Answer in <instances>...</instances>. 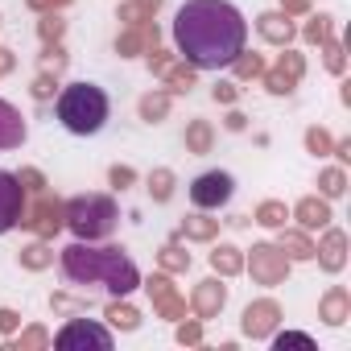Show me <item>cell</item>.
Masks as SVG:
<instances>
[{"label":"cell","instance_id":"obj_1","mask_svg":"<svg viewBox=\"0 0 351 351\" xmlns=\"http://www.w3.org/2000/svg\"><path fill=\"white\" fill-rule=\"evenodd\" d=\"M248 21L228 0H186L173 13V46L199 71L232 66L244 54Z\"/></svg>","mask_w":351,"mask_h":351},{"label":"cell","instance_id":"obj_2","mask_svg":"<svg viewBox=\"0 0 351 351\" xmlns=\"http://www.w3.org/2000/svg\"><path fill=\"white\" fill-rule=\"evenodd\" d=\"M62 273L75 281V285H95L104 281L116 298L132 293L141 285V273L136 265L120 252V248H87V244H71L62 252Z\"/></svg>","mask_w":351,"mask_h":351},{"label":"cell","instance_id":"obj_3","mask_svg":"<svg viewBox=\"0 0 351 351\" xmlns=\"http://www.w3.org/2000/svg\"><path fill=\"white\" fill-rule=\"evenodd\" d=\"M108 112H112L108 91L95 87V83H71L58 95V120L75 136H95L108 124Z\"/></svg>","mask_w":351,"mask_h":351},{"label":"cell","instance_id":"obj_4","mask_svg":"<svg viewBox=\"0 0 351 351\" xmlns=\"http://www.w3.org/2000/svg\"><path fill=\"white\" fill-rule=\"evenodd\" d=\"M66 223L79 240H104L116 232V207L104 195H79L66 207Z\"/></svg>","mask_w":351,"mask_h":351},{"label":"cell","instance_id":"obj_5","mask_svg":"<svg viewBox=\"0 0 351 351\" xmlns=\"http://www.w3.org/2000/svg\"><path fill=\"white\" fill-rule=\"evenodd\" d=\"M54 347L58 351H75V347H112V330L91 322V318H71L58 335H54Z\"/></svg>","mask_w":351,"mask_h":351},{"label":"cell","instance_id":"obj_6","mask_svg":"<svg viewBox=\"0 0 351 351\" xmlns=\"http://www.w3.org/2000/svg\"><path fill=\"white\" fill-rule=\"evenodd\" d=\"M232 191H236L232 173H223V169H207V173H199V178L191 182V203L203 207V211H215V207H223V203L232 199Z\"/></svg>","mask_w":351,"mask_h":351},{"label":"cell","instance_id":"obj_7","mask_svg":"<svg viewBox=\"0 0 351 351\" xmlns=\"http://www.w3.org/2000/svg\"><path fill=\"white\" fill-rule=\"evenodd\" d=\"M17 223H25V186L17 173L0 169V236L13 232Z\"/></svg>","mask_w":351,"mask_h":351},{"label":"cell","instance_id":"obj_8","mask_svg":"<svg viewBox=\"0 0 351 351\" xmlns=\"http://www.w3.org/2000/svg\"><path fill=\"white\" fill-rule=\"evenodd\" d=\"M273 326H277V306L273 302H256V306L244 310V335L265 339V335H273Z\"/></svg>","mask_w":351,"mask_h":351},{"label":"cell","instance_id":"obj_9","mask_svg":"<svg viewBox=\"0 0 351 351\" xmlns=\"http://www.w3.org/2000/svg\"><path fill=\"white\" fill-rule=\"evenodd\" d=\"M25 141V120L13 104L0 99V149H17Z\"/></svg>","mask_w":351,"mask_h":351},{"label":"cell","instance_id":"obj_10","mask_svg":"<svg viewBox=\"0 0 351 351\" xmlns=\"http://www.w3.org/2000/svg\"><path fill=\"white\" fill-rule=\"evenodd\" d=\"M223 298H228V289H223V285L203 281V289L195 293V306H199V314H203V318H211L215 310H223Z\"/></svg>","mask_w":351,"mask_h":351},{"label":"cell","instance_id":"obj_11","mask_svg":"<svg viewBox=\"0 0 351 351\" xmlns=\"http://www.w3.org/2000/svg\"><path fill=\"white\" fill-rule=\"evenodd\" d=\"M252 265H256V273H261V281H277L281 273H285V265L277 261V252L273 248H252Z\"/></svg>","mask_w":351,"mask_h":351},{"label":"cell","instance_id":"obj_12","mask_svg":"<svg viewBox=\"0 0 351 351\" xmlns=\"http://www.w3.org/2000/svg\"><path fill=\"white\" fill-rule=\"evenodd\" d=\"M108 318H112V326H120V330H136V326H141V314H136L132 306H120V302L108 306Z\"/></svg>","mask_w":351,"mask_h":351},{"label":"cell","instance_id":"obj_13","mask_svg":"<svg viewBox=\"0 0 351 351\" xmlns=\"http://www.w3.org/2000/svg\"><path fill=\"white\" fill-rule=\"evenodd\" d=\"M343 310H347V293H343V289H330V298H326V306H322L326 322H330V326H339V322L347 318Z\"/></svg>","mask_w":351,"mask_h":351},{"label":"cell","instance_id":"obj_14","mask_svg":"<svg viewBox=\"0 0 351 351\" xmlns=\"http://www.w3.org/2000/svg\"><path fill=\"white\" fill-rule=\"evenodd\" d=\"M211 265L223 269V273H240V256H236V248H215V252H211Z\"/></svg>","mask_w":351,"mask_h":351},{"label":"cell","instance_id":"obj_15","mask_svg":"<svg viewBox=\"0 0 351 351\" xmlns=\"http://www.w3.org/2000/svg\"><path fill=\"white\" fill-rule=\"evenodd\" d=\"M339 252H343V236H339V232H330V236H326V256H322V265H326V269H339V265H343V256H339Z\"/></svg>","mask_w":351,"mask_h":351},{"label":"cell","instance_id":"obj_16","mask_svg":"<svg viewBox=\"0 0 351 351\" xmlns=\"http://www.w3.org/2000/svg\"><path fill=\"white\" fill-rule=\"evenodd\" d=\"M273 347H277V351H285V347H314V339H310V335H298V330H285V335L273 339Z\"/></svg>","mask_w":351,"mask_h":351},{"label":"cell","instance_id":"obj_17","mask_svg":"<svg viewBox=\"0 0 351 351\" xmlns=\"http://www.w3.org/2000/svg\"><path fill=\"white\" fill-rule=\"evenodd\" d=\"M302 215H306V219H302V223H310V228H322V223H326V219H330V215H326V207H322V203H306V207H302Z\"/></svg>","mask_w":351,"mask_h":351},{"label":"cell","instance_id":"obj_18","mask_svg":"<svg viewBox=\"0 0 351 351\" xmlns=\"http://www.w3.org/2000/svg\"><path fill=\"white\" fill-rule=\"evenodd\" d=\"M261 223H265V228H281V223H285V211H281L277 203H265V207H261Z\"/></svg>","mask_w":351,"mask_h":351},{"label":"cell","instance_id":"obj_19","mask_svg":"<svg viewBox=\"0 0 351 351\" xmlns=\"http://www.w3.org/2000/svg\"><path fill=\"white\" fill-rule=\"evenodd\" d=\"M322 191H326V195H343V173H335V169H330L326 178H322Z\"/></svg>","mask_w":351,"mask_h":351},{"label":"cell","instance_id":"obj_20","mask_svg":"<svg viewBox=\"0 0 351 351\" xmlns=\"http://www.w3.org/2000/svg\"><path fill=\"white\" fill-rule=\"evenodd\" d=\"M149 191H153L157 203H165L169 199V173H157V186H149Z\"/></svg>","mask_w":351,"mask_h":351},{"label":"cell","instance_id":"obj_21","mask_svg":"<svg viewBox=\"0 0 351 351\" xmlns=\"http://www.w3.org/2000/svg\"><path fill=\"white\" fill-rule=\"evenodd\" d=\"M169 269H182V265H191V256H178V248H165V256H161Z\"/></svg>","mask_w":351,"mask_h":351},{"label":"cell","instance_id":"obj_22","mask_svg":"<svg viewBox=\"0 0 351 351\" xmlns=\"http://www.w3.org/2000/svg\"><path fill=\"white\" fill-rule=\"evenodd\" d=\"M207 141H211V136H207V128H203V124H195V128H191V145H195V149H207Z\"/></svg>","mask_w":351,"mask_h":351},{"label":"cell","instance_id":"obj_23","mask_svg":"<svg viewBox=\"0 0 351 351\" xmlns=\"http://www.w3.org/2000/svg\"><path fill=\"white\" fill-rule=\"evenodd\" d=\"M25 265H29V269H42V265H46V252H42V248H29V252H25Z\"/></svg>","mask_w":351,"mask_h":351},{"label":"cell","instance_id":"obj_24","mask_svg":"<svg viewBox=\"0 0 351 351\" xmlns=\"http://www.w3.org/2000/svg\"><path fill=\"white\" fill-rule=\"evenodd\" d=\"M17 322H21V318H17L13 310H0V330H13Z\"/></svg>","mask_w":351,"mask_h":351},{"label":"cell","instance_id":"obj_25","mask_svg":"<svg viewBox=\"0 0 351 351\" xmlns=\"http://www.w3.org/2000/svg\"><path fill=\"white\" fill-rule=\"evenodd\" d=\"M112 182H116V186H124V182H132V169H112Z\"/></svg>","mask_w":351,"mask_h":351},{"label":"cell","instance_id":"obj_26","mask_svg":"<svg viewBox=\"0 0 351 351\" xmlns=\"http://www.w3.org/2000/svg\"><path fill=\"white\" fill-rule=\"evenodd\" d=\"M191 236H211V223H191Z\"/></svg>","mask_w":351,"mask_h":351}]
</instances>
